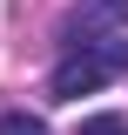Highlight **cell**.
Returning a JSON list of instances; mask_svg holds the SVG:
<instances>
[{
  "mask_svg": "<svg viewBox=\"0 0 128 135\" xmlns=\"http://www.w3.org/2000/svg\"><path fill=\"white\" fill-rule=\"evenodd\" d=\"M115 74H128V34H108V41H74V47L54 61L47 95H54V101H81V95H95V88H108Z\"/></svg>",
  "mask_w": 128,
  "mask_h": 135,
  "instance_id": "cell-1",
  "label": "cell"
},
{
  "mask_svg": "<svg viewBox=\"0 0 128 135\" xmlns=\"http://www.w3.org/2000/svg\"><path fill=\"white\" fill-rule=\"evenodd\" d=\"M81 135H128V115H115V108H108V115H88Z\"/></svg>",
  "mask_w": 128,
  "mask_h": 135,
  "instance_id": "cell-4",
  "label": "cell"
},
{
  "mask_svg": "<svg viewBox=\"0 0 128 135\" xmlns=\"http://www.w3.org/2000/svg\"><path fill=\"white\" fill-rule=\"evenodd\" d=\"M108 27H128V0H81L74 14L61 20V41H108Z\"/></svg>",
  "mask_w": 128,
  "mask_h": 135,
  "instance_id": "cell-2",
  "label": "cell"
},
{
  "mask_svg": "<svg viewBox=\"0 0 128 135\" xmlns=\"http://www.w3.org/2000/svg\"><path fill=\"white\" fill-rule=\"evenodd\" d=\"M0 135H47V122L27 115V108H7V115H0Z\"/></svg>",
  "mask_w": 128,
  "mask_h": 135,
  "instance_id": "cell-3",
  "label": "cell"
}]
</instances>
